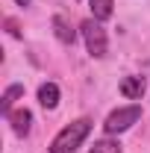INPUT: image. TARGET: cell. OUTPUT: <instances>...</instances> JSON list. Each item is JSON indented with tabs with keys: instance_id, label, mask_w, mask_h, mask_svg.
I'll return each instance as SVG.
<instances>
[{
	"instance_id": "1",
	"label": "cell",
	"mask_w": 150,
	"mask_h": 153,
	"mask_svg": "<svg viewBox=\"0 0 150 153\" xmlns=\"http://www.w3.org/2000/svg\"><path fill=\"white\" fill-rule=\"evenodd\" d=\"M91 133V121L88 118H76L65 130H59V135L50 141V153H74Z\"/></svg>"
},
{
	"instance_id": "2",
	"label": "cell",
	"mask_w": 150,
	"mask_h": 153,
	"mask_svg": "<svg viewBox=\"0 0 150 153\" xmlns=\"http://www.w3.org/2000/svg\"><path fill=\"white\" fill-rule=\"evenodd\" d=\"M82 38H85V47H88V53H91L94 59H103L106 56V50H109V38H106V30L100 27V21H82Z\"/></svg>"
},
{
	"instance_id": "3",
	"label": "cell",
	"mask_w": 150,
	"mask_h": 153,
	"mask_svg": "<svg viewBox=\"0 0 150 153\" xmlns=\"http://www.w3.org/2000/svg\"><path fill=\"white\" fill-rule=\"evenodd\" d=\"M141 118V106H124V109H115V112H109V118H106V124H103V130L109 135L115 133H124V130H130L132 124Z\"/></svg>"
},
{
	"instance_id": "4",
	"label": "cell",
	"mask_w": 150,
	"mask_h": 153,
	"mask_svg": "<svg viewBox=\"0 0 150 153\" xmlns=\"http://www.w3.org/2000/svg\"><path fill=\"white\" fill-rule=\"evenodd\" d=\"M6 121L12 124V133L15 135H27L30 133V124H33V112L30 109H12L6 115Z\"/></svg>"
},
{
	"instance_id": "5",
	"label": "cell",
	"mask_w": 150,
	"mask_h": 153,
	"mask_svg": "<svg viewBox=\"0 0 150 153\" xmlns=\"http://www.w3.org/2000/svg\"><path fill=\"white\" fill-rule=\"evenodd\" d=\"M53 33H56V38L62 41V44H74V38H76L74 27L68 24L65 15H53Z\"/></svg>"
},
{
	"instance_id": "6",
	"label": "cell",
	"mask_w": 150,
	"mask_h": 153,
	"mask_svg": "<svg viewBox=\"0 0 150 153\" xmlns=\"http://www.w3.org/2000/svg\"><path fill=\"white\" fill-rule=\"evenodd\" d=\"M144 88H147L144 76H127V79L121 82V94L130 97V100H138V97L144 94Z\"/></svg>"
},
{
	"instance_id": "7",
	"label": "cell",
	"mask_w": 150,
	"mask_h": 153,
	"mask_svg": "<svg viewBox=\"0 0 150 153\" xmlns=\"http://www.w3.org/2000/svg\"><path fill=\"white\" fill-rule=\"evenodd\" d=\"M38 103L44 109H56V103H59V85L56 82H44L38 88Z\"/></svg>"
},
{
	"instance_id": "8",
	"label": "cell",
	"mask_w": 150,
	"mask_h": 153,
	"mask_svg": "<svg viewBox=\"0 0 150 153\" xmlns=\"http://www.w3.org/2000/svg\"><path fill=\"white\" fill-rule=\"evenodd\" d=\"M88 6H91L94 21H109V18H112V6H115V0H88Z\"/></svg>"
},
{
	"instance_id": "9",
	"label": "cell",
	"mask_w": 150,
	"mask_h": 153,
	"mask_svg": "<svg viewBox=\"0 0 150 153\" xmlns=\"http://www.w3.org/2000/svg\"><path fill=\"white\" fill-rule=\"evenodd\" d=\"M24 94V85L21 82H15V85H9L6 91H3V100H0V109H3V115L12 112V106H15V100Z\"/></svg>"
},
{
	"instance_id": "10",
	"label": "cell",
	"mask_w": 150,
	"mask_h": 153,
	"mask_svg": "<svg viewBox=\"0 0 150 153\" xmlns=\"http://www.w3.org/2000/svg\"><path fill=\"white\" fill-rule=\"evenodd\" d=\"M88 153H121V144L112 138H103V141H94V147Z\"/></svg>"
},
{
	"instance_id": "11",
	"label": "cell",
	"mask_w": 150,
	"mask_h": 153,
	"mask_svg": "<svg viewBox=\"0 0 150 153\" xmlns=\"http://www.w3.org/2000/svg\"><path fill=\"white\" fill-rule=\"evenodd\" d=\"M6 30H9L15 38H21V30H18V21H15V18H6Z\"/></svg>"
},
{
	"instance_id": "12",
	"label": "cell",
	"mask_w": 150,
	"mask_h": 153,
	"mask_svg": "<svg viewBox=\"0 0 150 153\" xmlns=\"http://www.w3.org/2000/svg\"><path fill=\"white\" fill-rule=\"evenodd\" d=\"M15 3H18V6H30L33 0H15Z\"/></svg>"
}]
</instances>
